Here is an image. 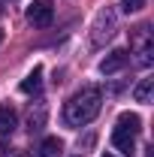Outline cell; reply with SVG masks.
<instances>
[{
	"label": "cell",
	"instance_id": "10",
	"mask_svg": "<svg viewBox=\"0 0 154 157\" xmlns=\"http://www.w3.org/2000/svg\"><path fill=\"white\" fill-rule=\"evenodd\" d=\"M15 130V112L9 106H0V136H9Z\"/></svg>",
	"mask_w": 154,
	"mask_h": 157
},
{
	"label": "cell",
	"instance_id": "3",
	"mask_svg": "<svg viewBox=\"0 0 154 157\" xmlns=\"http://www.w3.org/2000/svg\"><path fill=\"white\" fill-rule=\"evenodd\" d=\"M52 18H55V3L52 0H33L27 6V21L33 27H48Z\"/></svg>",
	"mask_w": 154,
	"mask_h": 157
},
{
	"label": "cell",
	"instance_id": "1",
	"mask_svg": "<svg viewBox=\"0 0 154 157\" xmlns=\"http://www.w3.org/2000/svg\"><path fill=\"white\" fill-rule=\"evenodd\" d=\"M100 106H103L100 88L88 85V88L76 91L73 97L67 100V106H64V121H67L70 127H85V124H91V121L100 115Z\"/></svg>",
	"mask_w": 154,
	"mask_h": 157
},
{
	"label": "cell",
	"instance_id": "4",
	"mask_svg": "<svg viewBox=\"0 0 154 157\" xmlns=\"http://www.w3.org/2000/svg\"><path fill=\"white\" fill-rule=\"evenodd\" d=\"M115 36V12L112 9H103L100 15H97V21H94V45H103L106 39H112Z\"/></svg>",
	"mask_w": 154,
	"mask_h": 157
},
{
	"label": "cell",
	"instance_id": "8",
	"mask_svg": "<svg viewBox=\"0 0 154 157\" xmlns=\"http://www.w3.org/2000/svg\"><path fill=\"white\" fill-rule=\"evenodd\" d=\"M151 94H154V78H142L133 88V100L136 103H151Z\"/></svg>",
	"mask_w": 154,
	"mask_h": 157
},
{
	"label": "cell",
	"instance_id": "14",
	"mask_svg": "<svg viewBox=\"0 0 154 157\" xmlns=\"http://www.w3.org/2000/svg\"><path fill=\"white\" fill-rule=\"evenodd\" d=\"M103 157H112V154H103Z\"/></svg>",
	"mask_w": 154,
	"mask_h": 157
},
{
	"label": "cell",
	"instance_id": "13",
	"mask_svg": "<svg viewBox=\"0 0 154 157\" xmlns=\"http://www.w3.org/2000/svg\"><path fill=\"white\" fill-rule=\"evenodd\" d=\"M0 42H3V30H0Z\"/></svg>",
	"mask_w": 154,
	"mask_h": 157
},
{
	"label": "cell",
	"instance_id": "9",
	"mask_svg": "<svg viewBox=\"0 0 154 157\" xmlns=\"http://www.w3.org/2000/svg\"><path fill=\"white\" fill-rule=\"evenodd\" d=\"M60 151H64V142L58 136L42 139V145H39V157H60Z\"/></svg>",
	"mask_w": 154,
	"mask_h": 157
},
{
	"label": "cell",
	"instance_id": "7",
	"mask_svg": "<svg viewBox=\"0 0 154 157\" xmlns=\"http://www.w3.org/2000/svg\"><path fill=\"white\" fill-rule=\"evenodd\" d=\"M18 88H21V94H39V88H42V67H33Z\"/></svg>",
	"mask_w": 154,
	"mask_h": 157
},
{
	"label": "cell",
	"instance_id": "11",
	"mask_svg": "<svg viewBox=\"0 0 154 157\" xmlns=\"http://www.w3.org/2000/svg\"><path fill=\"white\" fill-rule=\"evenodd\" d=\"M118 127H124V130H130V133H139V130H142V118L133 115V112H121V115H118Z\"/></svg>",
	"mask_w": 154,
	"mask_h": 157
},
{
	"label": "cell",
	"instance_id": "2",
	"mask_svg": "<svg viewBox=\"0 0 154 157\" xmlns=\"http://www.w3.org/2000/svg\"><path fill=\"white\" fill-rule=\"evenodd\" d=\"M133 55L139 67H151V55H154V42H151V30L148 24H139L133 30Z\"/></svg>",
	"mask_w": 154,
	"mask_h": 157
},
{
	"label": "cell",
	"instance_id": "6",
	"mask_svg": "<svg viewBox=\"0 0 154 157\" xmlns=\"http://www.w3.org/2000/svg\"><path fill=\"white\" fill-rule=\"evenodd\" d=\"M112 145H115L118 151H124L127 157L136 154V139L130 130H124V127H115V133H112Z\"/></svg>",
	"mask_w": 154,
	"mask_h": 157
},
{
	"label": "cell",
	"instance_id": "5",
	"mask_svg": "<svg viewBox=\"0 0 154 157\" xmlns=\"http://www.w3.org/2000/svg\"><path fill=\"white\" fill-rule=\"evenodd\" d=\"M127 52H121V48H115V52H109L106 58L100 60V73L103 76H112V73H118V70H124L127 67Z\"/></svg>",
	"mask_w": 154,
	"mask_h": 157
},
{
	"label": "cell",
	"instance_id": "12",
	"mask_svg": "<svg viewBox=\"0 0 154 157\" xmlns=\"http://www.w3.org/2000/svg\"><path fill=\"white\" fill-rule=\"evenodd\" d=\"M121 3H124V12H139L145 6V0H121Z\"/></svg>",
	"mask_w": 154,
	"mask_h": 157
}]
</instances>
